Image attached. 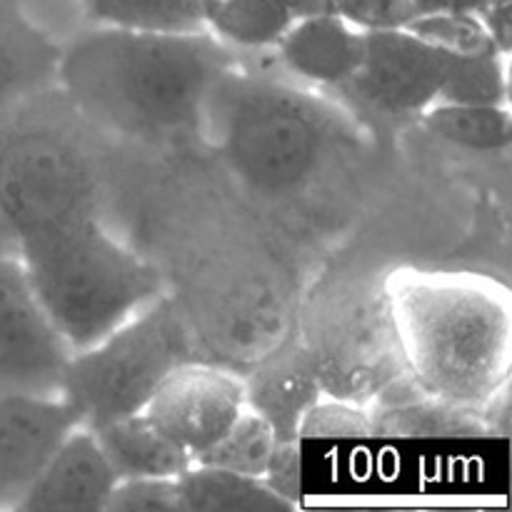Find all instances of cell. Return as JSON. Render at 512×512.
I'll use <instances>...</instances> for the list:
<instances>
[{
    "instance_id": "cell-28",
    "label": "cell",
    "mask_w": 512,
    "mask_h": 512,
    "mask_svg": "<svg viewBox=\"0 0 512 512\" xmlns=\"http://www.w3.org/2000/svg\"><path fill=\"white\" fill-rule=\"evenodd\" d=\"M300 468V440H275L263 483L290 508L300 503Z\"/></svg>"
},
{
    "instance_id": "cell-15",
    "label": "cell",
    "mask_w": 512,
    "mask_h": 512,
    "mask_svg": "<svg viewBox=\"0 0 512 512\" xmlns=\"http://www.w3.org/2000/svg\"><path fill=\"white\" fill-rule=\"evenodd\" d=\"M375 438H470L488 435L475 410L425 393L410 373L395 378L370 400Z\"/></svg>"
},
{
    "instance_id": "cell-26",
    "label": "cell",
    "mask_w": 512,
    "mask_h": 512,
    "mask_svg": "<svg viewBox=\"0 0 512 512\" xmlns=\"http://www.w3.org/2000/svg\"><path fill=\"white\" fill-rule=\"evenodd\" d=\"M105 512H180L175 478L118 480Z\"/></svg>"
},
{
    "instance_id": "cell-25",
    "label": "cell",
    "mask_w": 512,
    "mask_h": 512,
    "mask_svg": "<svg viewBox=\"0 0 512 512\" xmlns=\"http://www.w3.org/2000/svg\"><path fill=\"white\" fill-rule=\"evenodd\" d=\"M300 440H340V438H375L373 418L368 405L323 395L300 420Z\"/></svg>"
},
{
    "instance_id": "cell-14",
    "label": "cell",
    "mask_w": 512,
    "mask_h": 512,
    "mask_svg": "<svg viewBox=\"0 0 512 512\" xmlns=\"http://www.w3.org/2000/svg\"><path fill=\"white\" fill-rule=\"evenodd\" d=\"M275 48L295 78L345 88L363 60L365 33L340 15L320 13L290 25Z\"/></svg>"
},
{
    "instance_id": "cell-4",
    "label": "cell",
    "mask_w": 512,
    "mask_h": 512,
    "mask_svg": "<svg viewBox=\"0 0 512 512\" xmlns=\"http://www.w3.org/2000/svg\"><path fill=\"white\" fill-rule=\"evenodd\" d=\"M93 125L60 88L25 95L0 113V250L40 230L98 218Z\"/></svg>"
},
{
    "instance_id": "cell-21",
    "label": "cell",
    "mask_w": 512,
    "mask_h": 512,
    "mask_svg": "<svg viewBox=\"0 0 512 512\" xmlns=\"http://www.w3.org/2000/svg\"><path fill=\"white\" fill-rule=\"evenodd\" d=\"M90 23L140 33H198L205 0H80Z\"/></svg>"
},
{
    "instance_id": "cell-16",
    "label": "cell",
    "mask_w": 512,
    "mask_h": 512,
    "mask_svg": "<svg viewBox=\"0 0 512 512\" xmlns=\"http://www.w3.org/2000/svg\"><path fill=\"white\" fill-rule=\"evenodd\" d=\"M60 48L25 15L18 0H0V113L55 80Z\"/></svg>"
},
{
    "instance_id": "cell-29",
    "label": "cell",
    "mask_w": 512,
    "mask_h": 512,
    "mask_svg": "<svg viewBox=\"0 0 512 512\" xmlns=\"http://www.w3.org/2000/svg\"><path fill=\"white\" fill-rule=\"evenodd\" d=\"M295 20L310 18V15L330 13V0H283Z\"/></svg>"
},
{
    "instance_id": "cell-2",
    "label": "cell",
    "mask_w": 512,
    "mask_h": 512,
    "mask_svg": "<svg viewBox=\"0 0 512 512\" xmlns=\"http://www.w3.org/2000/svg\"><path fill=\"white\" fill-rule=\"evenodd\" d=\"M410 378L475 410L510 383L512 313L503 288L478 275L395 270L385 278Z\"/></svg>"
},
{
    "instance_id": "cell-9",
    "label": "cell",
    "mask_w": 512,
    "mask_h": 512,
    "mask_svg": "<svg viewBox=\"0 0 512 512\" xmlns=\"http://www.w3.org/2000/svg\"><path fill=\"white\" fill-rule=\"evenodd\" d=\"M245 408L243 375L210 360H188L158 385L143 413L195 460Z\"/></svg>"
},
{
    "instance_id": "cell-19",
    "label": "cell",
    "mask_w": 512,
    "mask_h": 512,
    "mask_svg": "<svg viewBox=\"0 0 512 512\" xmlns=\"http://www.w3.org/2000/svg\"><path fill=\"white\" fill-rule=\"evenodd\" d=\"M205 28L235 48H275L298 20L283 0H205Z\"/></svg>"
},
{
    "instance_id": "cell-23",
    "label": "cell",
    "mask_w": 512,
    "mask_h": 512,
    "mask_svg": "<svg viewBox=\"0 0 512 512\" xmlns=\"http://www.w3.org/2000/svg\"><path fill=\"white\" fill-rule=\"evenodd\" d=\"M275 448V433L255 410L245 408L240 418L230 425L228 433L195 455L193 463L223 468L230 473L248 475V478H263Z\"/></svg>"
},
{
    "instance_id": "cell-24",
    "label": "cell",
    "mask_w": 512,
    "mask_h": 512,
    "mask_svg": "<svg viewBox=\"0 0 512 512\" xmlns=\"http://www.w3.org/2000/svg\"><path fill=\"white\" fill-rule=\"evenodd\" d=\"M405 30L448 53H478V50L500 48L488 25L473 10H440V13L415 15L405 25Z\"/></svg>"
},
{
    "instance_id": "cell-13",
    "label": "cell",
    "mask_w": 512,
    "mask_h": 512,
    "mask_svg": "<svg viewBox=\"0 0 512 512\" xmlns=\"http://www.w3.org/2000/svg\"><path fill=\"white\" fill-rule=\"evenodd\" d=\"M243 380L245 405L273 428L275 440H300V420L323 398V388L298 335L290 333Z\"/></svg>"
},
{
    "instance_id": "cell-1",
    "label": "cell",
    "mask_w": 512,
    "mask_h": 512,
    "mask_svg": "<svg viewBox=\"0 0 512 512\" xmlns=\"http://www.w3.org/2000/svg\"><path fill=\"white\" fill-rule=\"evenodd\" d=\"M230 70L228 48L210 30L98 25L60 48L55 80L90 125L160 143L203 128L210 98Z\"/></svg>"
},
{
    "instance_id": "cell-12",
    "label": "cell",
    "mask_w": 512,
    "mask_h": 512,
    "mask_svg": "<svg viewBox=\"0 0 512 512\" xmlns=\"http://www.w3.org/2000/svg\"><path fill=\"white\" fill-rule=\"evenodd\" d=\"M115 483L93 430L78 425L50 455L18 512H105Z\"/></svg>"
},
{
    "instance_id": "cell-18",
    "label": "cell",
    "mask_w": 512,
    "mask_h": 512,
    "mask_svg": "<svg viewBox=\"0 0 512 512\" xmlns=\"http://www.w3.org/2000/svg\"><path fill=\"white\" fill-rule=\"evenodd\" d=\"M175 483L180 512L293 510L263 483V478H248L210 465L193 463Z\"/></svg>"
},
{
    "instance_id": "cell-3",
    "label": "cell",
    "mask_w": 512,
    "mask_h": 512,
    "mask_svg": "<svg viewBox=\"0 0 512 512\" xmlns=\"http://www.w3.org/2000/svg\"><path fill=\"white\" fill-rule=\"evenodd\" d=\"M335 110L308 93L230 70L205 110L203 128L240 185L268 203L318 190L345 153Z\"/></svg>"
},
{
    "instance_id": "cell-27",
    "label": "cell",
    "mask_w": 512,
    "mask_h": 512,
    "mask_svg": "<svg viewBox=\"0 0 512 512\" xmlns=\"http://www.w3.org/2000/svg\"><path fill=\"white\" fill-rule=\"evenodd\" d=\"M330 13L348 20L353 28L393 30L405 28L418 15L413 0H330Z\"/></svg>"
},
{
    "instance_id": "cell-17",
    "label": "cell",
    "mask_w": 512,
    "mask_h": 512,
    "mask_svg": "<svg viewBox=\"0 0 512 512\" xmlns=\"http://www.w3.org/2000/svg\"><path fill=\"white\" fill-rule=\"evenodd\" d=\"M118 480L178 478L193 465L190 453L168 438L145 413L93 428Z\"/></svg>"
},
{
    "instance_id": "cell-10",
    "label": "cell",
    "mask_w": 512,
    "mask_h": 512,
    "mask_svg": "<svg viewBox=\"0 0 512 512\" xmlns=\"http://www.w3.org/2000/svg\"><path fill=\"white\" fill-rule=\"evenodd\" d=\"M448 65V50L410 30H368L360 68L345 88L378 113L423 115L440 98Z\"/></svg>"
},
{
    "instance_id": "cell-7",
    "label": "cell",
    "mask_w": 512,
    "mask_h": 512,
    "mask_svg": "<svg viewBox=\"0 0 512 512\" xmlns=\"http://www.w3.org/2000/svg\"><path fill=\"white\" fill-rule=\"evenodd\" d=\"M188 360H200L193 330L165 290L155 303L90 348L70 355L60 395L80 428L143 413L158 385Z\"/></svg>"
},
{
    "instance_id": "cell-11",
    "label": "cell",
    "mask_w": 512,
    "mask_h": 512,
    "mask_svg": "<svg viewBox=\"0 0 512 512\" xmlns=\"http://www.w3.org/2000/svg\"><path fill=\"white\" fill-rule=\"evenodd\" d=\"M78 425L63 395L0 398V510H18L50 455Z\"/></svg>"
},
{
    "instance_id": "cell-20",
    "label": "cell",
    "mask_w": 512,
    "mask_h": 512,
    "mask_svg": "<svg viewBox=\"0 0 512 512\" xmlns=\"http://www.w3.org/2000/svg\"><path fill=\"white\" fill-rule=\"evenodd\" d=\"M423 123L435 138L478 153H500L510 148L512 115L508 105L438 103L430 105Z\"/></svg>"
},
{
    "instance_id": "cell-5",
    "label": "cell",
    "mask_w": 512,
    "mask_h": 512,
    "mask_svg": "<svg viewBox=\"0 0 512 512\" xmlns=\"http://www.w3.org/2000/svg\"><path fill=\"white\" fill-rule=\"evenodd\" d=\"M15 253L73 353L103 340L165 293L158 265L113 238L98 218L28 235Z\"/></svg>"
},
{
    "instance_id": "cell-22",
    "label": "cell",
    "mask_w": 512,
    "mask_h": 512,
    "mask_svg": "<svg viewBox=\"0 0 512 512\" xmlns=\"http://www.w3.org/2000/svg\"><path fill=\"white\" fill-rule=\"evenodd\" d=\"M508 53L500 48L478 53H450L440 98L443 103L508 105ZM435 100V103H438Z\"/></svg>"
},
{
    "instance_id": "cell-6",
    "label": "cell",
    "mask_w": 512,
    "mask_h": 512,
    "mask_svg": "<svg viewBox=\"0 0 512 512\" xmlns=\"http://www.w3.org/2000/svg\"><path fill=\"white\" fill-rule=\"evenodd\" d=\"M385 278L338 270L310 290L295 335L323 395L370 405L380 390L408 373Z\"/></svg>"
},
{
    "instance_id": "cell-8",
    "label": "cell",
    "mask_w": 512,
    "mask_h": 512,
    "mask_svg": "<svg viewBox=\"0 0 512 512\" xmlns=\"http://www.w3.org/2000/svg\"><path fill=\"white\" fill-rule=\"evenodd\" d=\"M70 355L18 253L0 250V398L60 395Z\"/></svg>"
}]
</instances>
